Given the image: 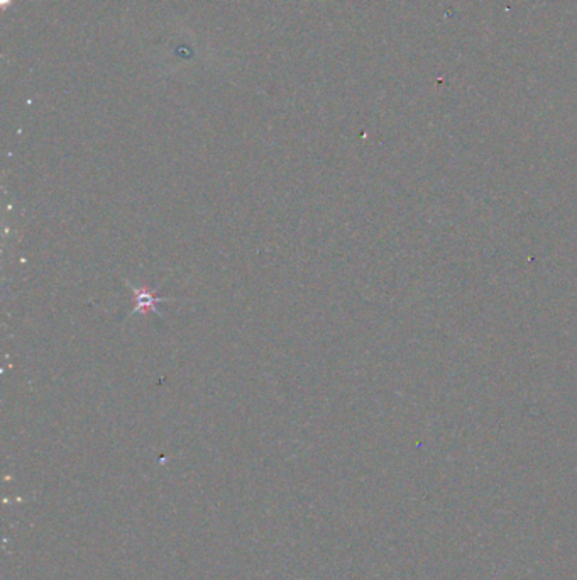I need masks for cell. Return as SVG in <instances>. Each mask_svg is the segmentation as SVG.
Wrapping results in <instances>:
<instances>
[{"label": "cell", "mask_w": 577, "mask_h": 580, "mask_svg": "<svg viewBox=\"0 0 577 580\" xmlns=\"http://www.w3.org/2000/svg\"><path fill=\"white\" fill-rule=\"evenodd\" d=\"M132 290H134V295H136V307H134V311L131 312V314L141 309L158 312L156 304L162 302V301H168L166 297H154L151 292L146 289H136V287H132Z\"/></svg>", "instance_id": "obj_1"}]
</instances>
